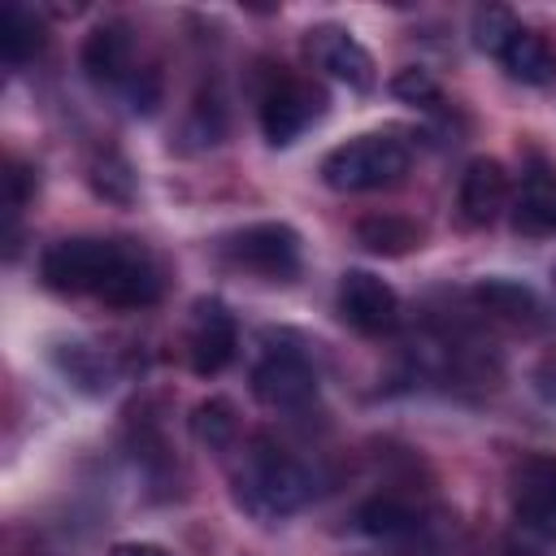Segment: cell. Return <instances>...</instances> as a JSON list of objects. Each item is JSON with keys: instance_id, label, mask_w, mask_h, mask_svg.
<instances>
[{"instance_id": "obj_1", "label": "cell", "mask_w": 556, "mask_h": 556, "mask_svg": "<svg viewBox=\"0 0 556 556\" xmlns=\"http://www.w3.org/2000/svg\"><path fill=\"white\" fill-rule=\"evenodd\" d=\"M39 278L61 295H96L109 308H143L161 295L156 265L117 239H61L39 256Z\"/></svg>"}, {"instance_id": "obj_2", "label": "cell", "mask_w": 556, "mask_h": 556, "mask_svg": "<svg viewBox=\"0 0 556 556\" xmlns=\"http://www.w3.org/2000/svg\"><path fill=\"white\" fill-rule=\"evenodd\" d=\"M313 495V478L308 469L278 443L269 439H252V447L243 452V465L235 473V500L252 513V517H287L295 513L304 500Z\"/></svg>"}, {"instance_id": "obj_3", "label": "cell", "mask_w": 556, "mask_h": 556, "mask_svg": "<svg viewBox=\"0 0 556 556\" xmlns=\"http://www.w3.org/2000/svg\"><path fill=\"white\" fill-rule=\"evenodd\" d=\"M408 174V148L395 135H356L326 152L321 182L334 191H378Z\"/></svg>"}, {"instance_id": "obj_4", "label": "cell", "mask_w": 556, "mask_h": 556, "mask_svg": "<svg viewBox=\"0 0 556 556\" xmlns=\"http://www.w3.org/2000/svg\"><path fill=\"white\" fill-rule=\"evenodd\" d=\"M326 113V96L321 87H313L308 78L295 74H278L265 91H261V130L274 148L295 143L317 117Z\"/></svg>"}, {"instance_id": "obj_5", "label": "cell", "mask_w": 556, "mask_h": 556, "mask_svg": "<svg viewBox=\"0 0 556 556\" xmlns=\"http://www.w3.org/2000/svg\"><path fill=\"white\" fill-rule=\"evenodd\" d=\"M226 261L261 278H291L300 269V235L287 222H252L222 243Z\"/></svg>"}, {"instance_id": "obj_6", "label": "cell", "mask_w": 556, "mask_h": 556, "mask_svg": "<svg viewBox=\"0 0 556 556\" xmlns=\"http://www.w3.org/2000/svg\"><path fill=\"white\" fill-rule=\"evenodd\" d=\"M339 317L361 334H391L400 326V295L369 269H348L339 278Z\"/></svg>"}, {"instance_id": "obj_7", "label": "cell", "mask_w": 556, "mask_h": 556, "mask_svg": "<svg viewBox=\"0 0 556 556\" xmlns=\"http://www.w3.org/2000/svg\"><path fill=\"white\" fill-rule=\"evenodd\" d=\"M513 513L534 534H556V452L526 456L508 478Z\"/></svg>"}, {"instance_id": "obj_8", "label": "cell", "mask_w": 556, "mask_h": 556, "mask_svg": "<svg viewBox=\"0 0 556 556\" xmlns=\"http://www.w3.org/2000/svg\"><path fill=\"white\" fill-rule=\"evenodd\" d=\"M252 395L265 404V408H304L313 395H317V374L313 365L291 352V348H274L265 352V361L252 369Z\"/></svg>"}, {"instance_id": "obj_9", "label": "cell", "mask_w": 556, "mask_h": 556, "mask_svg": "<svg viewBox=\"0 0 556 556\" xmlns=\"http://www.w3.org/2000/svg\"><path fill=\"white\" fill-rule=\"evenodd\" d=\"M239 348V326L222 300H195L191 326H187V361L195 374H222L235 361Z\"/></svg>"}, {"instance_id": "obj_10", "label": "cell", "mask_w": 556, "mask_h": 556, "mask_svg": "<svg viewBox=\"0 0 556 556\" xmlns=\"http://www.w3.org/2000/svg\"><path fill=\"white\" fill-rule=\"evenodd\" d=\"M304 48H308V56L330 74V78H339V83H348L352 91H369L374 87V56L365 52V43L352 35V30H343V26H313L308 30V39H304Z\"/></svg>"}, {"instance_id": "obj_11", "label": "cell", "mask_w": 556, "mask_h": 556, "mask_svg": "<svg viewBox=\"0 0 556 556\" xmlns=\"http://www.w3.org/2000/svg\"><path fill=\"white\" fill-rule=\"evenodd\" d=\"M513 230L526 239H556V169L530 165L513 195Z\"/></svg>"}, {"instance_id": "obj_12", "label": "cell", "mask_w": 556, "mask_h": 556, "mask_svg": "<svg viewBox=\"0 0 556 556\" xmlns=\"http://www.w3.org/2000/svg\"><path fill=\"white\" fill-rule=\"evenodd\" d=\"M508 204V174L495 156H473L460 174V217L469 226H491Z\"/></svg>"}, {"instance_id": "obj_13", "label": "cell", "mask_w": 556, "mask_h": 556, "mask_svg": "<svg viewBox=\"0 0 556 556\" xmlns=\"http://www.w3.org/2000/svg\"><path fill=\"white\" fill-rule=\"evenodd\" d=\"M495 56H500V65L508 70V78H517V83H526V87H543V83H552V74H556V52H552V43H547L539 30H526V26H517V30L504 39V48H500Z\"/></svg>"}, {"instance_id": "obj_14", "label": "cell", "mask_w": 556, "mask_h": 556, "mask_svg": "<svg viewBox=\"0 0 556 556\" xmlns=\"http://www.w3.org/2000/svg\"><path fill=\"white\" fill-rule=\"evenodd\" d=\"M130 35L122 22H104L83 39V70L96 83H122L130 74Z\"/></svg>"}, {"instance_id": "obj_15", "label": "cell", "mask_w": 556, "mask_h": 556, "mask_svg": "<svg viewBox=\"0 0 556 556\" xmlns=\"http://www.w3.org/2000/svg\"><path fill=\"white\" fill-rule=\"evenodd\" d=\"M43 43H48V35H43V22H39L35 9H26V4H4L0 9V52H4L9 65L30 61L35 52H43Z\"/></svg>"}, {"instance_id": "obj_16", "label": "cell", "mask_w": 556, "mask_h": 556, "mask_svg": "<svg viewBox=\"0 0 556 556\" xmlns=\"http://www.w3.org/2000/svg\"><path fill=\"white\" fill-rule=\"evenodd\" d=\"M356 239L361 248L378 252V256H404L421 243V230L408 222V217H395V213H374L356 226Z\"/></svg>"}, {"instance_id": "obj_17", "label": "cell", "mask_w": 556, "mask_h": 556, "mask_svg": "<svg viewBox=\"0 0 556 556\" xmlns=\"http://www.w3.org/2000/svg\"><path fill=\"white\" fill-rule=\"evenodd\" d=\"M191 430H195V439L208 443V447H230V439H235V430H239L230 400H222V395L200 400V404L191 408Z\"/></svg>"}, {"instance_id": "obj_18", "label": "cell", "mask_w": 556, "mask_h": 556, "mask_svg": "<svg viewBox=\"0 0 556 556\" xmlns=\"http://www.w3.org/2000/svg\"><path fill=\"white\" fill-rule=\"evenodd\" d=\"M473 295H478V300H482L491 313H500V317H508V321H530V317L539 313L534 295H530L526 287H517V282H504V278L482 282Z\"/></svg>"}, {"instance_id": "obj_19", "label": "cell", "mask_w": 556, "mask_h": 556, "mask_svg": "<svg viewBox=\"0 0 556 556\" xmlns=\"http://www.w3.org/2000/svg\"><path fill=\"white\" fill-rule=\"evenodd\" d=\"M413 521H417V517H413L400 500H391V495H378V500L361 504V513H356V526H361L365 534H382V539H391V534H408Z\"/></svg>"}, {"instance_id": "obj_20", "label": "cell", "mask_w": 556, "mask_h": 556, "mask_svg": "<svg viewBox=\"0 0 556 556\" xmlns=\"http://www.w3.org/2000/svg\"><path fill=\"white\" fill-rule=\"evenodd\" d=\"M70 352H61V365H65V374L78 382V387H91V391H100V382L109 378V369H104V361L91 352V348H83V343H65ZM109 387V382H104Z\"/></svg>"}, {"instance_id": "obj_21", "label": "cell", "mask_w": 556, "mask_h": 556, "mask_svg": "<svg viewBox=\"0 0 556 556\" xmlns=\"http://www.w3.org/2000/svg\"><path fill=\"white\" fill-rule=\"evenodd\" d=\"M513 30H517V22H513L504 9H478V17H473V39H478V48H486V52H500Z\"/></svg>"}, {"instance_id": "obj_22", "label": "cell", "mask_w": 556, "mask_h": 556, "mask_svg": "<svg viewBox=\"0 0 556 556\" xmlns=\"http://www.w3.org/2000/svg\"><path fill=\"white\" fill-rule=\"evenodd\" d=\"M391 91L400 96V100H408V104H434L439 100V87H434V78L426 74V70H400L395 78H391Z\"/></svg>"}, {"instance_id": "obj_23", "label": "cell", "mask_w": 556, "mask_h": 556, "mask_svg": "<svg viewBox=\"0 0 556 556\" xmlns=\"http://www.w3.org/2000/svg\"><path fill=\"white\" fill-rule=\"evenodd\" d=\"M30 187H35V174L22 165V161H9V174H4V191H9V217L22 213V204L30 200Z\"/></svg>"}, {"instance_id": "obj_24", "label": "cell", "mask_w": 556, "mask_h": 556, "mask_svg": "<svg viewBox=\"0 0 556 556\" xmlns=\"http://www.w3.org/2000/svg\"><path fill=\"white\" fill-rule=\"evenodd\" d=\"M534 387H539V395H543V400H552V404H556V356H547V361L534 369Z\"/></svg>"}, {"instance_id": "obj_25", "label": "cell", "mask_w": 556, "mask_h": 556, "mask_svg": "<svg viewBox=\"0 0 556 556\" xmlns=\"http://www.w3.org/2000/svg\"><path fill=\"white\" fill-rule=\"evenodd\" d=\"M113 556H169V552L156 547V543H117Z\"/></svg>"}]
</instances>
